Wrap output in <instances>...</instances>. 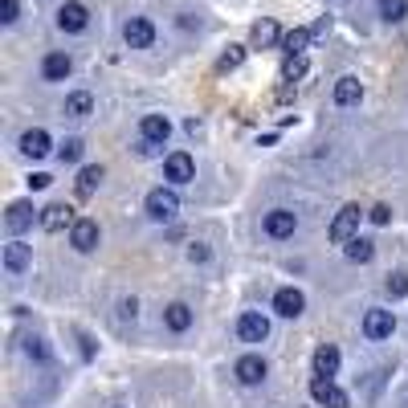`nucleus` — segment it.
Segmentation results:
<instances>
[{"instance_id":"28","label":"nucleus","mask_w":408,"mask_h":408,"mask_svg":"<svg viewBox=\"0 0 408 408\" xmlns=\"http://www.w3.org/2000/svg\"><path fill=\"white\" fill-rule=\"evenodd\" d=\"M380 16H384V21H404L408 0H380Z\"/></svg>"},{"instance_id":"14","label":"nucleus","mask_w":408,"mask_h":408,"mask_svg":"<svg viewBox=\"0 0 408 408\" xmlns=\"http://www.w3.org/2000/svg\"><path fill=\"white\" fill-rule=\"evenodd\" d=\"M147 143H167V135H172V123L163 118V114H143V123H139Z\"/></svg>"},{"instance_id":"10","label":"nucleus","mask_w":408,"mask_h":408,"mask_svg":"<svg viewBox=\"0 0 408 408\" xmlns=\"http://www.w3.org/2000/svg\"><path fill=\"white\" fill-rule=\"evenodd\" d=\"M57 25H62L65 33H82L90 25V9L78 4V0H70V4H62V13H57Z\"/></svg>"},{"instance_id":"5","label":"nucleus","mask_w":408,"mask_h":408,"mask_svg":"<svg viewBox=\"0 0 408 408\" xmlns=\"http://www.w3.org/2000/svg\"><path fill=\"white\" fill-rule=\"evenodd\" d=\"M70 245H74L78 253H90V249H98V221H90V216H78V221H74V228H70Z\"/></svg>"},{"instance_id":"26","label":"nucleus","mask_w":408,"mask_h":408,"mask_svg":"<svg viewBox=\"0 0 408 408\" xmlns=\"http://www.w3.org/2000/svg\"><path fill=\"white\" fill-rule=\"evenodd\" d=\"M307 74V57L302 53H286V65H282V82H298Z\"/></svg>"},{"instance_id":"12","label":"nucleus","mask_w":408,"mask_h":408,"mask_svg":"<svg viewBox=\"0 0 408 408\" xmlns=\"http://www.w3.org/2000/svg\"><path fill=\"white\" fill-rule=\"evenodd\" d=\"M33 221H41V212L33 209L29 200H16V204H9V216H4V225L13 228V233H25Z\"/></svg>"},{"instance_id":"2","label":"nucleus","mask_w":408,"mask_h":408,"mask_svg":"<svg viewBox=\"0 0 408 408\" xmlns=\"http://www.w3.org/2000/svg\"><path fill=\"white\" fill-rule=\"evenodd\" d=\"M310 396H314L323 408H351L347 392L335 388V384H331V375H314V380H310Z\"/></svg>"},{"instance_id":"7","label":"nucleus","mask_w":408,"mask_h":408,"mask_svg":"<svg viewBox=\"0 0 408 408\" xmlns=\"http://www.w3.org/2000/svg\"><path fill=\"white\" fill-rule=\"evenodd\" d=\"M237 335H241L245 343H261L265 335H270V319H265V314H258V310H249V314H241V319H237Z\"/></svg>"},{"instance_id":"20","label":"nucleus","mask_w":408,"mask_h":408,"mask_svg":"<svg viewBox=\"0 0 408 408\" xmlns=\"http://www.w3.org/2000/svg\"><path fill=\"white\" fill-rule=\"evenodd\" d=\"M339 372V351L331 347V343H323L319 351H314V375H335Z\"/></svg>"},{"instance_id":"34","label":"nucleus","mask_w":408,"mask_h":408,"mask_svg":"<svg viewBox=\"0 0 408 408\" xmlns=\"http://www.w3.org/2000/svg\"><path fill=\"white\" fill-rule=\"evenodd\" d=\"M188 261H209V249L204 245H188Z\"/></svg>"},{"instance_id":"21","label":"nucleus","mask_w":408,"mask_h":408,"mask_svg":"<svg viewBox=\"0 0 408 408\" xmlns=\"http://www.w3.org/2000/svg\"><path fill=\"white\" fill-rule=\"evenodd\" d=\"M359 94H363L359 78H339V82H335V102H339V106H351V102H359Z\"/></svg>"},{"instance_id":"24","label":"nucleus","mask_w":408,"mask_h":408,"mask_svg":"<svg viewBox=\"0 0 408 408\" xmlns=\"http://www.w3.org/2000/svg\"><path fill=\"white\" fill-rule=\"evenodd\" d=\"M90 111H94V98L86 94V90H78V94L65 98V114H70V118H86Z\"/></svg>"},{"instance_id":"1","label":"nucleus","mask_w":408,"mask_h":408,"mask_svg":"<svg viewBox=\"0 0 408 408\" xmlns=\"http://www.w3.org/2000/svg\"><path fill=\"white\" fill-rule=\"evenodd\" d=\"M359 204H343L339 212H335V221H331V228H326V237L335 245H347L351 237H355V228H359Z\"/></svg>"},{"instance_id":"3","label":"nucleus","mask_w":408,"mask_h":408,"mask_svg":"<svg viewBox=\"0 0 408 408\" xmlns=\"http://www.w3.org/2000/svg\"><path fill=\"white\" fill-rule=\"evenodd\" d=\"M180 212V196L167 192V188H155V192H147V216L151 221H172Z\"/></svg>"},{"instance_id":"15","label":"nucleus","mask_w":408,"mask_h":408,"mask_svg":"<svg viewBox=\"0 0 408 408\" xmlns=\"http://www.w3.org/2000/svg\"><path fill=\"white\" fill-rule=\"evenodd\" d=\"M294 225H298V216H294L290 209H274L265 216V233H270V237H290Z\"/></svg>"},{"instance_id":"17","label":"nucleus","mask_w":408,"mask_h":408,"mask_svg":"<svg viewBox=\"0 0 408 408\" xmlns=\"http://www.w3.org/2000/svg\"><path fill=\"white\" fill-rule=\"evenodd\" d=\"M21 151L29 155V160H41V155H49V135L41 127H33L21 135Z\"/></svg>"},{"instance_id":"25","label":"nucleus","mask_w":408,"mask_h":408,"mask_svg":"<svg viewBox=\"0 0 408 408\" xmlns=\"http://www.w3.org/2000/svg\"><path fill=\"white\" fill-rule=\"evenodd\" d=\"M310 37H314V29H294L282 37V49H286V53H302V49L310 45Z\"/></svg>"},{"instance_id":"29","label":"nucleus","mask_w":408,"mask_h":408,"mask_svg":"<svg viewBox=\"0 0 408 408\" xmlns=\"http://www.w3.org/2000/svg\"><path fill=\"white\" fill-rule=\"evenodd\" d=\"M241 62H245V45H228L225 53H221V62H216V70L225 74V70H237Z\"/></svg>"},{"instance_id":"32","label":"nucleus","mask_w":408,"mask_h":408,"mask_svg":"<svg viewBox=\"0 0 408 408\" xmlns=\"http://www.w3.org/2000/svg\"><path fill=\"white\" fill-rule=\"evenodd\" d=\"M388 294H392V298H400V294H408V274H396V277H388Z\"/></svg>"},{"instance_id":"4","label":"nucleus","mask_w":408,"mask_h":408,"mask_svg":"<svg viewBox=\"0 0 408 408\" xmlns=\"http://www.w3.org/2000/svg\"><path fill=\"white\" fill-rule=\"evenodd\" d=\"M123 41H127L131 49H151V41H155V25H151L147 16H131L127 25H123Z\"/></svg>"},{"instance_id":"6","label":"nucleus","mask_w":408,"mask_h":408,"mask_svg":"<svg viewBox=\"0 0 408 408\" xmlns=\"http://www.w3.org/2000/svg\"><path fill=\"white\" fill-rule=\"evenodd\" d=\"M163 176L172 180V184H188V180L196 176V163L188 151H172L167 160H163Z\"/></svg>"},{"instance_id":"11","label":"nucleus","mask_w":408,"mask_h":408,"mask_svg":"<svg viewBox=\"0 0 408 408\" xmlns=\"http://www.w3.org/2000/svg\"><path fill=\"white\" fill-rule=\"evenodd\" d=\"M392 331H396L392 310H368V319H363V335L368 339H388Z\"/></svg>"},{"instance_id":"27","label":"nucleus","mask_w":408,"mask_h":408,"mask_svg":"<svg viewBox=\"0 0 408 408\" xmlns=\"http://www.w3.org/2000/svg\"><path fill=\"white\" fill-rule=\"evenodd\" d=\"M274 41H277V25L274 21H258L253 25V45L265 49V45H274Z\"/></svg>"},{"instance_id":"18","label":"nucleus","mask_w":408,"mask_h":408,"mask_svg":"<svg viewBox=\"0 0 408 408\" xmlns=\"http://www.w3.org/2000/svg\"><path fill=\"white\" fill-rule=\"evenodd\" d=\"M70 70H74L70 53H49L45 62H41V74H45V82H62V78H70Z\"/></svg>"},{"instance_id":"22","label":"nucleus","mask_w":408,"mask_h":408,"mask_svg":"<svg viewBox=\"0 0 408 408\" xmlns=\"http://www.w3.org/2000/svg\"><path fill=\"white\" fill-rule=\"evenodd\" d=\"M163 323L172 326V331H188L192 326V310L184 307V302H172V307L163 310Z\"/></svg>"},{"instance_id":"35","label":"nucleus","mask_w":408,"mask_h":408,"mask_svg":"<svg viewBox=\"0 0 408 408\" xmlns=\"http://www.w3.org/2000/svg\"><path fill=\"white\" fill-rule=\"evenodd\" d=\"M29 184H33V188H45L49 176H45V172H37V176H29Z\"/></svg>"},{"instance_id":"31","label":"nucleus","mask_w":408,"mask_h":408,"mask_svg":"<svg viewBox=\"0 0 408 408\" xmlns=\"http://www.w3.org/2000/svg\"><path fill=\"white\" fill-rule=\"evenodd\" d=\"M16 13H21V4H16V0H0V21H4V25H13Z\"/></svg>"},{"instance_id":"30","label":"nucleus","mask_w":408,"mask_h":408,"mask_svg":"<svg viewBox=\"0 0 408 408\" xmlns=\"http://www.w3.org/2000/svg\"><path fill=\"white\" fill-rule=\"evenodd\" d=\"M82 151H86V143H82V139H65L57 155H62V163H78V160H82Z\"/></svg>"},{"instance_id":"8","label":"nucleus","mask_w":408,"mask_h":408,"mask_svg":"<svg viewBox=\"0 0 408 408\" xmlns=\"http://www.w3.org/2000/svg\"><path fill=\"white\" fill-rule=\"evenodd\" d=\"M274 310L282 319H298V314L307 310V298H302V290H294V286H282V290L274 294Z\"/></svg>"},{"instance_id":"33","label":"nucleus","mask_w":408,"mask_h":408,"mask_svg":"<svg viewBox=\"0 0 408 408\" xmlns=\"http://www.w3.org/2000/svg\"><path fill=\"white\" fill-rule=\"evenodd\" d=\"M368 216H372V225H388V221H392V209H388V204H375Z\"/></svg>"},{"instance_id":"19","label":"nucleus","mask_w":408,"mask_h":408,"mask_svg":"<svg viewBox=\"0 0 408 408\" xmlns=\"http://www.w3.org/2000/svg\"><path fill=\"white\" fill-rule=\"evenodd\" d=\"M98 184H102V167H98V163H90V167H82V172H78V184H74V192H78V200H90Z\"/></svg>"},{"instance_id":"23","label":"nucleus","mask_w":408,"mask_h":408,"mask_svg":"<svg viewBox=\"0 0 408 408\" xmlns=\"http://www.w3.org/2000/svg\"><path fill=\"white\" fill-rule=\"evenodd\" d=\"M375 258V245L368 241V237H351L347 241V261H355V265H363V261Z\"/></svg>"},{"instance_id":"16","label":"nucleus","mask_w":408,"mask_h":408,"mask_svg":"<svg viewBox=\"0 0 408 408\" xmlns=\"http://www.w3.org/2000/svg\"><path fill=\"white\" fill-rule=\"evenodd\" d=\"M237 380H241V384H261V380H265V359L261 355H241L237 359Z\"/></svg>"},{"instance_id":"9","label":"nucleus","mask_w":408,"mask_h":408,"mask_svg":"<svg viewBox=\"0 0 408 408\" xmlns=\"http://www.w3.org/2000/svg\"><path fill=\"white\" fill-rule=\"evenodd\" d=\"M74 209L70 204H49V209H41V228L45 233H62V228H74Z\"/></svg>"},{"instance_id":"13","label":"nucleus","mask_w":408,"mask_h":408,"mask_svg":"<svg viewBox=\"0 0 408 408\" xmlns=\"http://www.w3.org/2000/svg\"><path fill=\"white\" fill-rule=\"evenodd\" d=\"M29 261H33V253H29V245H25V241L4 245V270H9V274H25V270H29Z\"/></svg>"}]
</instances>
